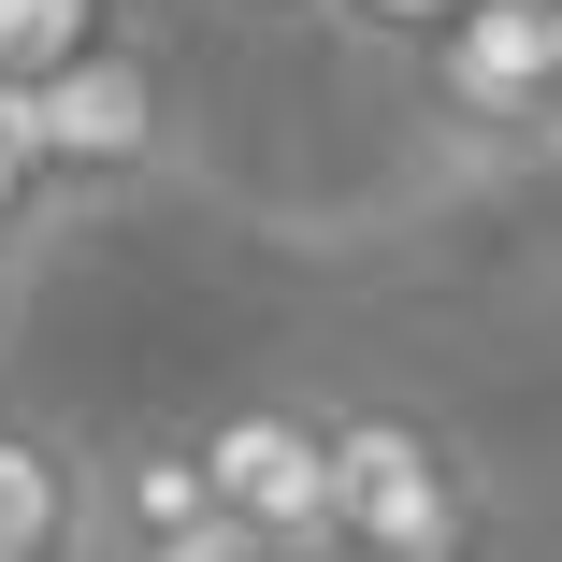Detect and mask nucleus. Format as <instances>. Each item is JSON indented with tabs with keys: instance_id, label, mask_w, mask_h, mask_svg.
Returning a JSON list of instances; mask_svg holds the SVG:
<instances>
[{
	"instance_id": "f257e3e1",
	"label": "nucleus",
	"mask_w": 562,
	"mask_h": 562,
	"mask_svg": "<svg viewBox=\"0 0 562 562\" xmlns=\"http://www.w3.org/2000/svg\"><path fill=\"white\" fill-rule=\"evenodd\" d=\"M331 533L361 562H505V505L418 404H331Z\"/></svg>"
},
{
	"instance_id": "f03ea898",
	"label": "nucleus",
	"mask_w": 562,
	"mask_h": 562,
	"mask_svg": "<svg viewBox=\"0 0 562 562\" xmlns=\"http://www.w3.org/2000/svg\"><path fill=\"white\" fill-rule=\"evenodd\" d=\"M30 145H44L58 216H72V202H131V188L173 173V145H188V87H173V58H159L145 30H101V44H72L58 72H30Z\"/></svg>"
},
{
	"instance_id": "7ed1b4c3",
	"label": "nucleus",
	"mask_w": 562,
	"mask_h": 562,
	"mask_svg": "<svg viewBox=\"0 0 562 562\" xmlns=\"http://www.w3.org/2000/svg\"><path fill=\"white\" fill-rule=\"evenodd\" d=\"M418 87H432V116L476 131V145H562V58H548L533 0H447L418 30Z\"/></svg>"
},
{
	"instance_id": "20e7f679",
	"label": "nucleus",
	"mask_w": 562,
	"mask_h": 562,
	"mask_svg": "<svg viewBox=\"0 0 562 562\" xmlns=\"http://www.w3.org/2000/svg\"><path fill=\"white\" fill-rule=\"evenodd\" d=\"M202 476H216V505H232L246 533L317 548V533H331V404H289V390L216 404V418H202Z\"/></svg>"
},
{
	"instance_id": "39448f33",
	"label": "nucleus",
	"mask_w": 562,
	"mask_h": 562,
	"mask_svg": "<svg viewBox=\"0 0 562 562\" xmlns=\"http://www.w3.org/2000/svg\"><path fill=\"white\" fill-rule=\"evenodd\" d=\"M216 519L202 476V418H131V432H87V562H131L159 533Z\"/></svg>"
},
{
	"instance_id": "423d86ee",
	"label": "nucleus",
	"mask_w": 562,
	"mask_h": 562,
	"mask_svg": "<svg viewBox=\"0 0 562 562\" xmlns=\"http://www.w3.org/2000/svg\"><path fill=\"white\" fill-rule=\"evenodd\" d=\"M0 562H87V432L0 390Z\"/></svg>"
},
{
	"instance_id": "0eeeda50",
	"label": "nucleus",
	"mask_w": 562,
	"mask_h": 562,
	"mask_svg": "<svg viewBox=\"0 0 562 562\" xmlns=\"http://www.w3.org/2000/svg\"><path fill=\"white\" fill-rule=\"evenodd\" d=\"M72 44H101V0H0V72H58Z\"/></svg>"
},
{
	"instance_id": "6e6552de",
	"label": "nucleus",
	"mask_w": 562,
	"mask_h": 562,
	"mask_svg": "<svg viewBox=\"0 0 562 562\" xmlns=\"http://www.w3.org/2000/svg\"><path fill=\"white\" fill-rule=\"evenodd\" d=\"M131 562H303V548H274V533H246L232 505H216V519H188V533H159V548H131Z\"/></svg>"
},
{
	"instance_id": "1a4fd4ad",
	"label": "nucleus",
	"mask_w": 562,
	"mask_h": 562,
	"mask_svg": "<svg viewBox=\"0 0 562 562\" xmlns=\"http://www.w3.org/2000/svg\"><path fill=\"white\" fill-rule=\"evenodd\" d=\"M202 15H232V30H317L331 0H202Z\"/></svg>"
},
{
	"instance_id": "9d476101",
	"label": "nucleus",
	"mask_w": 562,
	"mask_h": 562,
	"mask_svg": "<svg viewBox=\"0 0 562 562\" xmlns=\"http://www.w3.org/2000/svg\"><path fill=\"white\" fill-rule=\"evenodd\" d=\"M0 347H15V246H0Z\"/></svg>"
},
{
	"instance_id": "9b49d317",
	"label": "nucleus",
	"mask_w": 562,
	"mask_h": 562,
	"mask_svg": "<svg viewBox=\"0 0 562 562\" xmlns=\"http://www.w3.org/2000/svg\"><path fill=\"white\" fill-rule=\"evenodd\" d=\"M303 562H361V548H347V533H317V548H303Z\"/></svg>"
},
{
	"instance_id": "f8f14e48",
	"label": "nucleus",
	"mask_w": 562,
	"mask_h": 562,
	"mask_svg": "<svg viewBox=\"0 0 562 562\" xmlns=\"http://www.w3.org/2000/svg\"><path fill=\"white\" fill-rule=\"evenodd\" d=\"M548 58H562V15H548ZM548 159H562V145H548Z\"/></svg>"
},
{
	"instance_id": "ddd939ff",
	"label": "nucleus",
	"mask_w": 562,
	"mask_h": 562,
	"mask_svg": "<svg viewBox=\"0 0 562 562\" xmlns=\"http://www.w3.org/2000/svg\"><path fill=\"white\" fill-rule=\"evenodd\" d=\"M533 15H562V0H533Z\"/></svg>"
}]
</instances>
